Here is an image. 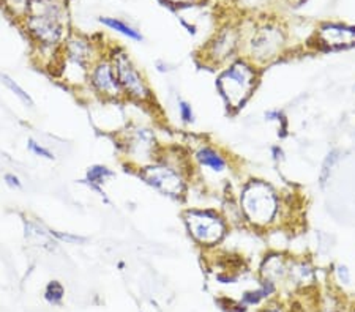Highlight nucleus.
<instances>
[{"instance_id":"nucleus-14","label":"nucleus","mask_w":355,"mask_h":312,"mask_svg":"<svg viewBox=\"0 0 355 312\" xmlns=\"http://www.w3.org/2000/svg\"><path fill=\"white\" fill-rule=\"evenodd\" d=\"M194 160L198 161L200 167H205L215 174H221L227 169V160L221 153L214 149V147L202 145L200 149L194 153Z\"/></svg>"},{"instance_id":"nucleus-6","label":"nucleus","mask_w":355,"mask_h":312,"mask_svg":"<svg viewBox=\"0 0 355 312\" xmlns=\"http://www.w3.org/2000/svg\"><path fill=\"white\" fill-rule=\"evenodd\" d=\"M141 177L153 188L162 191L164 196L179 199L185 194L187 183L185 177H183V170L171 166V164L158 163L142 167Z\"/></svg>"},{"instance_id":"nucleus-19","label":"nucleus","mask_w":355,"mask_h":312,"mask_svg":"<svg viewBox=\"0 0 355 312\" xmlns=\"http://www.w3.org/2000/svg\"><path fill=\"white\" fill-rule=\"evenodd\" d=\"M111 172L107 167H101V166H96V167H92L89 172H87V178L92 183H101V181H105L106 177H111Z\"/></svg>"},{"instance_id":"nucleus-28","label":"nucleus","mask_w":355,"mask_h":312,"mask_svg":"<svg viewBox=\"0 0 355 312\" xmlns=\"http://www.w3.org/2000/svg\"><path fill=\"white\" fill-rule=\"evenodd\" d=\"M292 3H300V2H303V0H291Z\"/></svg>"},{"instance_id":"nucleus-27","label":"nucleus","mask_w":355,"mask_h":312,"mask_svg":"<svg viewBox=\"0 0 355 312\" xmlns=\"http://www.w3.org/2000/svg\"><path fill=\"white\" fill-rule=\"evenodd\" d=\"M166 2L174 3V5H185V3H191L194 0H166Z\"/></svg>"},{"instance_id":"nucleus-8","label":"nucleus","mask_w":355,"mask_h":312,"mask_svg":"<svg viewBox=\"0 0 355 312\" xmlns=\"http://www.w3.org/2000/svg\"><path fill=\"white\" fill-rule=\"evenodd\" d=\"M87 81L90 82L92 89L98 95H101L103 98L119 100L125 95L122 87H120L112 62L100 60L92 65Z\"/></svg>"},{"instance_id":"nucleus-31","label":"nucleus","mask_w":355,"mask_h":312,"mask_svg":"<svg viewBox=\"0 0 355 312\" xmlns=\"http://www.w3.org/2000/svg\"><path fill=\"white\" fill-rule=\"evenodd\" d=\"M354 90H355V87H354Z\"/></svg>"},{"instance_id":"nucleus-21","label":"nucleus","mask_w":355,"mask_h":312,"mask_svg":"<svg viewBox=\"0 0 355 312\" xmlns=\"http://www.w3.org/2000/svg\"><path fill=\"white\" fill-rule=\"evenodd\" d=\"M28 149H31V152L35 153V155L46 158V160H54V153H51L48 149H44V147L42 144H38L37 140L28 139Z\"/></svg>"},{"instance_id":"nucleus-26","label":"nucleus","mask_w":355,"mask_h":312,"mask_svg":"<svg viewBox=\"0 0 355 312\" xmlns=\"http://www.w3.org/2000/svg\"><path fill=\"white\" fill-rule=\"evenodd\" d=\"M272 152L275 153V156H273L275 160H277V161H283L284 160V152H283L282 147H273Z\"/></svg>"},{"instance_id":"nucleus-1","label":"nucleus","mask_w":355,"mask_h":312,"mask_svg":"<svg viewBox=\"0 0 355 312\" xmlns=\"http://www.w3.org/2000/svg\"><path fill=\"white\" fill-rule=\"evenodd\" d=\"M240 210L246 223L256 229H267L277 224L282 213V197L270 183L253 178L240 191Z\"/></svg>"},{"instance_id":"nucleus-22","label":"nucleus","mask_w":355,"mask_h":312,"mask_svg":"<svg viewBox=\"0 0 355 312\" xmlns=\"http://www.w3.org/2000/svg\"><path fill=\"white\" fill-rule=\"evenodd\" d=\"M179 113H180V118L185 123H193L194 122L193 107H191L190 103H187V101H183V100L179 101Z\"/></svg>"},{"instance_id":"nucleus-12","label":"nucleus","mask_w":355,"mask_h":312,"mask_svg":"<svg viewBox=\"0 0 355 312\" xmlns=\"http://www.w3.org/2000/svg\"><path fill=\"white\" fill-rule=\"evenodd\" d=\"M155 138H153V134L148 129H136L130 136L127 152L133 160L150 161L152 156L155 155Z\"/></svg>"},{"instance_id":"nucleus-20","label":"nucleus","mask_w":355,"mask_h":312,"mask_svg":"<svg viewBox=\"0 0 355 312\" xmlns=\"http://www.w3.org/2000/svg\"><path fill=\"white\" fill-rule=\"evenodd\" d=\"M2 79H3V82L7 84L8 87H10L11 90H13V92H15L16 95H18L22 101H24L26 104H28V106H33V101H32L31 96H28V95L24 92V90H22V89L19 87L18 84H16L15 81H11V79H10V77H7V76H2Z\"/></svg>"},{"instance_id":"nucleus-17","label":"nucleus","mask_w":355,"mask_h":312,"mask_svg":"<svg viewBox=\"0 0 355 312\" xmlns=\"http://www.w3.org/2000/svg\"><path fill=\"white\" fill-rule=\"evenodd\" d=\"M64 295H65V292H64V287H62V284L57 282V281H53V282L48 284V287H46L44 298L48 300L49 303L57 304V303L62 302Z\"/></svg>"},{"instance_id":"nucleus-10","label":"nucleus","mask_w":355,"mask_h":312,"mask_svg":"<svg viewBox=\"0 0 355 312\" xmlns=\"http://www.w3.org/2000/svg\"><path fill=\"white\" fill-rule=\"evenodd\" d=\"M240 44V37L237 30L234 28H225L218 35L209 43V46L205 48L204 62L211 66L226 64L236 55Z\"/></svg>"},{"instance_id":"nucleus-24","label":"nucleus","mask_w":355,"mask_h":312,"mask_svg":"<svg viewBox=\"0 0 355 312\" xmlns=\"http://www.w3.org/2000/svg\"><path fill=\"white\" fill-rule=\"evenodd\" d=\"M261 312H289V311H288V308H286L283 303L270 302V303H267L264 308L261 309Z\"/></svg>"},{"instance_id":"nucleus-15","label":"nucleus","mask_w":355,"mask_h":312,"mask_svg":"<svg viewBox=\"0 0 355 312\" xmlns=\"http://www.w3.org/2000/svg\"><path fill=\"white\" fill-rule=\"evenodd\" d=\"M100 21H101V24L107 26L110 28H112V30L122 33V35L128 37L131 39H136V42H141V39H142L141 33L137 32V30H135L133 27H130V26L125 24L123 21L116 19V18H101Z\"/></svg>"},{"instance_id":"nucleus-29","label":"nucleus","mask_w":355,"mask_h":312,"mask_svg":"<svg viewBox=\"0 0 355 312\" xmlns=\"http://www.w3.org/2000/svg\"><path fill=\"white\" fill-rule=\"evenodd\" d=\"M38 2H53V0H38Z\"/></svg>"},{"instance_id":"nucleus-4","label":"nucleus","mask_w":355,"mask_h":312,"mask_svg":"<svg viewBox=\"0 0 355 312\" xmlns=\"http://www.w3.org/2000/svg\"><path fill=\"white\" fill-rule=\"evenodd\" d=\"M286 46V35L283 28L273 24L257 27L246 43V59L256 66L270 64L283 54Z\"/></svg>"},{"instance_id":"nucleus-3","label":"nucleus","mask_w":355,"mask_h":312,"mask_svg":"<svg viewBox=\"0 0 355 312\" xmlns=\"http://www.w3.org/2000/svg\"><path fill=\"white\" fill-rule=\"evenodd\" d=\"M183 221H185L188 234L200 246L214 248L220 245L227 234L225 218L214 210H187L183 213Z\"/></svg>"},{"instance_id":"nucleus-9","label":"nucleus","mask_w":355,"mask_h":312,"mask_svg":"<svg viewBox=\"0 0 355 312\" xmlns=\"http://www.w3.org/2000/svg\"><path fill=\"white\" fill-rule=\"evenodd\" d=\"M318 46L324 51H341L355 46V26L325 22L316 30Z\"/></svg>"},{"instance_id":"nucleus-16","label":"nucleus","mask_w":355,"mask_h":312,"mask_svg":"<svg viewBox=\"0 0 355 312\" xmlns=\"http://www.w3.org/2000/svg\"><path fill=\"white\" fill-rule=\"evenodd\" d=\"M338 155H340L338 150H334V152H330L327 156H325V160L322 163V169H320V183H322V186L327 183V180L330 178L331 170H334L335 164L338 163V158H340Z\"/></svg>"},{"instance_id":"nucleus-30","label":"nucleus","mask_w":355,"mask_h":312,"mask_svg":"<svg viewBox=\"0 0 355 312\" xmlns=\"http://www.w3.org/2000/svg\"><path fill=\"white\" fill-rule=\"evenodd\" d=\"M351 312H355V308H354V309H352V311H351Z\"/></svg>"},{"instance_id":"nucleus-23","label":"nucleus","mask_w":355,"mask_h":312,"mask_svg":"<svg viewBox=\"0 0 355 312\" xmlns=\"http://www.w3.org/2000/svg\"><path fill=\"white\" fill-rule=\"evenodd\" d=\"M266 120L268 122H277V123H283L286 125V117L282 111L278 109H272L266 112Z\"/></svg>"},{"instance_id":"nucleus-2","label":"nucleus","mask_w":355,"mask_h":312,"mask_svg":"<svg viewBox=\"0 0 355 312\" xmlns=\"http://www.w3.org/2000/svg\"><path fill=\"white\" fill-rule=\"evenodd\" d=\"M259 77V66L251 64L248 59L234 60L221 71L216 87L229 109H242L254 93Z\"/></svg>"},{"instance_id":"nucleus-13","label":"nucleus","mask_w":355,"mask_h":312,"mask_svg":"<svg viewBox=\"0 0 355 312\" xmlns=\"http://www.w3.org/2000/svg\"><path fill=\"white\" fill-rule=\"evenodd\" d=\"M288 282L292 287L302 288V291L313 287L314 282H316V273H314L313 265L306 260L291 259Z\"/></svg>"},{"instance_id":"nucleus-11","label":"nucleus","mask_w":355,"mask_h":312,"mask_svg":"<svg viewBox=\"0 0 355 312\" xmlns=\"http://www.w3.org/2000/svg\"><path fill=\"white\" fill-rule=\"evenodd\" d=\"M291 257L279 253L268 254L261 264V277L264 282H270L275 287L278 284L288 282Z\"/></svg>"},{"instance_id":"nucleus-5","label":"nucleus","mask_w":355,"mask_h":312,"mask_svg":"<svg viewBox=\"0 0 355 312\" xmlns=\"http://www.w3.org/2000/svg\"><path fill=\"white\" fill-rule=\"evenodd\" d=\"M40 7L38 13L27 15V30L42 46H54L60 42L64 30L62 13L53 2H42Z\"/></svg>"},{"instance_id":"nucleus-18","label":"nucleus","mask_w":355,"mask_h":312,"mask_svg":"<svg viewBox=\"0 0 355 312\" xmlns=\"http://www.w3.org/2000/svg\"><path fill=\"white\" fill-rule=\"evenodd\" d=\"M334 276H335V281L340 284V286H345V287L351 286V281H352L351 271H349V268H347L346 265L336 264L334 266Z\"/></svg>"},{"instance_id":"nucleus-7","label":"nucleus","mask_w":355,"mask_h":312,"mask_svg":"<svg viewBox=\"0 0 355 312\" xmlns=\"http://www.w3.org/2000/svg\"><path fill=\"white\" fill-rule=\"evenodd\" d=\"M114 70H116L117 79L122 87L123 93L130 96L131 100L139 101V103H147L152 100L150 90L146 79L142 77L139 70L131 64V60L125 54H116L112 60Z\"/></svg>"},{"instance_id":"nucleus-25","label":"nucleus","mask_w":355,"mask_h":312,"mask_svg":"<svg viewBox=\"0 0 355 312\" xmlns=\"http://www.w3.org/2000/svg\"><path fill=\"white\" fill-rule=\"evenodd\" d=\"M5 181H7V183L11 186V188H21V181H19V178L16 177V175H13V174L5 175Z\"/></svg>"}]
</instances>
